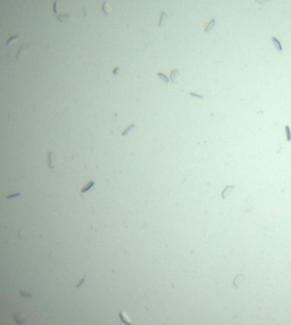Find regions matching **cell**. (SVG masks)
<instances>
[{
  "label": "cell",
  "instance_id": "22",
  "mask_svg": "<svg viewBox=\"0 0 291 325\" xmlns=\"http://www.w3.org/2000/svg\"><path fill=\"white\" fill-rule=\"evenodd\" d=\"M113 73H114V74H118L119 73V67H116L115 70L113 71Z\"/></svg>",
  "mask_w": 291,
  "mask_h": 325
},
{
  "label": "cell",
  "instance_id": "12",
  "mask_svg": "<svg viewBox=\"0 0 291 325\" xmlns=\"http://www.w3.org/2000/svg\"><path fill=\"white\" fill-rule=\"evenodd\" d=\"M214 25H215V18H211L209 20V23H208L206 25V27H205V32H209V31H211V29L214 27Z\"/></svg>",
  "mask_w": 291,
  "mask_h": 325
},
{
  "label": "cell",
  "instance_id": "11",
  "mask_svg": "<svg viewBox=\"0 0 291 325\" xmlns=\"http://www.w3.org/2000/svg\"><path fill=\"white\" fill-rule=\"evenodd\" d=\"M93 185H94V182H93V181H90V182H89V183L87 184V185L83 187V189L81 190V193H82V194L85 193V192H87V191L90 190V189H91V188L93 187Z\"/></svg>",
  "mask_w": 291,
  "mask_h": 325
},
{
  "label": "cell",
  "instance_id": "10",
  "mask_svg": "<svg viewBox=\"0 0 291 325\" xmlns=\"http://www.w3.org/2000/svg\"><path fill=\"white\" fill-rule=\"evenodd\" d=\"M179 76H180V72L177 71V70H174V71H172V73H171V81H173V82H177L176 80L179 78Z\"/></svg>",
  "mask_w": 291,
  "mask_h": 325
},
{
  "label": "cell",
  "instance_id": "20",
  "mask_svg": "<svg viewBox=\"0 0 291 325\" xmlns=\"http://www.w3.org/2000/svg\"><path fill=\"white\" fill-rule=\"evenodd\" d=\"M18 196H20V193H19V192H17V193L10 194V196H7V199H12V198H15V197H18Z\"/></svg>",
  "mask_w": 291,
  "mask_h": 325
},
{
  "label": "cell",
  "instance_id": "17",
  "mask_svg": "<svg viewBox=\"0 0 291 325\" xmlns=\"http://www.w3.org/2000/svg\"><path fill=\"white\" fill-rule=\"evenodd\" d=\"M133 129H134V125H133V124H132V125H130L128 129L124 130V131L122 132V135H126V134H128V133L131 132V130H133Z\"/></svg>",
  "mask_w": 291,
  "mask_h": 325
},
{
  "label": "cell",
  "instance_id": "1",
  "mask_svg": "<svg viewBox=\"0 0 291 325\" xmlns=\"http://www.w3.org/2000/svg\"><path fill=\"white\" fill-rule=\"evenodd\" d=\"M47 159H48V168H50V169H55V168H56V166H55L56 156H55L52 152H48L47 153Z\"/></svg>",
  "mask_w": 291,
  "mask_h": 325
},
{
  "label": "cell",
  "instance_id": "21",
  "mask_svg": "<svg viewBox=\"0 0 291 325\" xmlns=\"http://www.w3.org/2000/svg\"><path fill=\"white\" fill-rule=\"evenodd\" d=\"M257 3H259V5H264V3H266L268 1V0H255Z\"/></svg>",
  "mask_w": 291,
  "mask_h": 325
},
{
  "label": "cell",
  "instance_id": "15",
  "mask_svg": "<svg viewBox=\"0 0 291 325\" xmlns=\"http://www.w3.org/2000/svg\"><path fill=\"white\" fill-rule=\"evenodd\" d=\"M57 19L59 20V22H66L67 19H70V15H66V14H59V15H57Z\"/></svg>",
  "mask_w": 291,
  "mask_h": 325
},
{
  "label": "cell",
  "instance_id": "19",
  "mask_svg": "<svg viewBox=\"0 0 291 325\" xmlns=\"http://www.w3.org/2000/svg\"><path fill=\"white\" fill-rule=\"evenodd\" d=\"M190 95H192V97H197V98H199V99H203V98H204V95L198 94V93H196V92H191Z\"/></svg>",
  "mask_w": 291,
  "mask_h": 325
},
{
  "label": "cell",
  "instance_id": "2",
  "mask_svg": "<svg viewBox=\"0 0 291 325\" xmlns=\"http://www.w3.org/2000/svg\"><path fill=\"white\" fill-rule=\"evenodd\" d=\"M31 47V44H25V46H22L18 49V51H17V54H16V58L17 59H19V58H22V57H24L25 56V54H26V51H27V49Z\"/></svg>",
  "mask_w": 291,
  "mask_h": 325
},
{
  "label": "cell",
  "instance_id": "13",
  "mask_svg": "<svg viewBox=\"0 0 291 325\" xmlns=\"http://www.w3.org/2000/svg\"><path fill=\"white\" fill-rule=\"evenodd\" d=\"M14 319H15V322H16L17 324H23V323L26 321V318H23L22 314H17V315H15Z\"/></svg>",
  "mask_w": 291,
  "mask_h": 325
},
{
  "label": "cell",
  "instance_id": "4",
  "mask_svg": "<svg viewBox=\"0 0 291 325\" xmlns=\"http://www.w3.org/2000/svg\"><path fill=\"white\" fill-rule=\"evenodd\" d=\"M244 280H245V276L242 275V274H239V275H237V276H235V278H234V280H233V285H234L235 288L238 289L239 286H240V283H241L242 281H244Z\"/></svg>",
  "mask_w": 291,
  "mask_h": 325
},
{
  "label": "cell",
  "instance_id": "14",
  "mask_svg": "<svg viewBox=\"0 0 291 325\" xmlns=\"http://www.w3.org/2000/svg\"><path fill=\"white\" fill-rule=\"evenodd\" d=\"M284 131H285L287 141L290 142V141H291V130H290V126H289V125H285V126H284Z\"/></svg>",
  "mask_w": 291,
  "mask_h": 325
},
{
  "label": "cell",
  "instance_id": "18",
  "mask_svg": "<svg viewBox=\"0 0 291 325\" xmlns=\"http://www.w3.org/2000/svg\"><path fill=\"white\" fill-rule=\"evenodd\" d=\"M57 5H58V1H55V2H54V7H52V9H54V13H55V14H57V15H58Z\"/></svg>",
  "mask_w": 291,
  "mask_h": 325
},
{
  "label": "cell",
  "instance_id": "5",
  "mask_svg": "<svg viewBox=\"0 0 291 325\" xmlns=\"http://www.w3.org/2000/svg\"><path fill=\"white\" fill-rule=\"evenodd\" d=\"M166 20H167V15H166V13H165V12H163L162 14H160V18H159L158 26H159V27H163L164 25H165Z\"/></svg>",
  "mask_w": 291,
  "mask_h": 325
},
{
  "label": "cell",
  "instance_id": "9",
  "mask_svg": "<svg viewBox=\"0 0 291 325\" xmlns=\"http://www.w3.org/2000/svg\"><path fill=\"white\" fill-rule=\"evenodd\" d=\"M102 12H104L106 15H110V7H109L107 1L102 2Z\"/></svg>",
  "mask_w": 291,
  "mask_h": 325
},
{
  "label": "cell",
  "instance_id": "3",
  "mask_svg": "<svg viewBox=\"0 0 291 325\" xmlns=\"http://www.w3.org/2000/svg\"><path fill=\"white\" fill-rule=\"evenodd\" d=\"M234 189H235L234 185H229V187L225 188V189L222 191V199H226V197H227L229 194H230Z\"/></svg>",
  "mask_w": 291,
  "mask_h": 325
},
{
  "label": "cell",
  "instance_id": "7",
  "mask_svg": "<svg viewBox=\"0 0 291 325\" xmlns=\"http://www.w3.org/2000/svg\"><path fill=\"white\" fill-rule=\"evenodd\" d=\"M20 39H22V36H20V35H15V36H12V38H10V39H9L8 41H7V43H6L7 48H9V47L12 46L13 43H15L16 41H18V40H20Z\"/></svg>",
  "mask_w": 291,
  "mask_h": 325
},
{
  "label": "cell",
  "instance_id": "6",
  "mask_svg": "<svg viewBox=\"0 0 291 325\" xmlns=\"http://www.w3.org/2000/svg\"><path fill=\"white\" fill-rule=\"evenodd\" d=\"M119 318H121V321H122V322L124 323L125 325H130V324H131V321H130V318H129L128 316H126L125 313H123V312L119 313Z\"/></svg>",
  "mask_w": 291,
  "mask_h": 325
},
{
  "label": "cell",
  "instance_id": "8",
  "mask_svg": "<svg viewBox=\"0 0 291 325\" xmlns=\"http://www.w3.org/2000/svg\"><path fill=\"white\" fill-rule=\"evenodd\" d=\"M272 42H273V44H274V47L276 48V50H278V51H282V46H281V43H280V41L276 39L275 36L272 38Z\"/></svg>",
  "mask_w": 291,
  "mask_h": 325
},
{
  "label": "cell",
  "instance_id": "16",
  "mask_svg": "<svg viewBox=\"0 0 291 325\" xmlns=\"http://www.w3.org/2000/svg\"><path fill=\"white\" fill-rule=\"evenodd\" d=\"M157 75H158V76H159L160 78H162V80H163L164 82H166V83H168V82H170V78L167 77L165 74H163V73H157Z\"/></svg>",
  "mask_w": 291,
  "mask_h": 325
}]
</instances>
